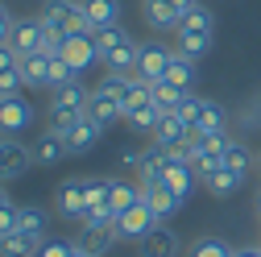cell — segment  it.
<instances>
[{"label": "cell", "instance_id": "6da1fadb", "mask_svg": "<svg viewBox=\"0 0 261 257\" xmlns=\"http://www.w3.org/2000/svg\"><path fill=\"white\" fill-rule=\"evenodd\" d=\"M87 100H91V91L79 79L67 83L62 91H54V100H50V128L54 133H71V124H79L87 116Z\"/></svg>", "mask_w": 261, "mask_h": 257}, {"label": "cell", "instance_id": "7a4b0ae2", "mask_svg": "<svg viewBox=\"0 0 261 257\" xmlns=\"http://www.w3.org/2000/svg\"><path fill=\"white\" fill-rule=\"evenodd\" d=\"M42 21H46V29H54V34H62V38L91 34V21H87L83 0H46V5H42Z\"/></svg>", "mask_w": 261, "mask_h": 257}, {"label": "cell", "instance_id": "3957f363", "mask_svg": "<svg viewBox=\"0 0 261 257\" xmlns=\"http://www.w3.org/2000/svg\"><path fill=\"white\" fill-rule=\"evenodd\" d=\"M158 224H162V220L153 216V208H149V203H145V195H141L128 212H120V216H116V237H120V241H145V237L158 228Z\"/></svg>", "mask_w": 261, "mask_h": 257}, {"label": "cell", "instance_id": "277c9868", "mask_svg": "<svg viewBox=\"0 0 261 257\" xmlns=\"http://www.w3.org/2000/svg\"><path fill=\"white\" fill-rule=\"evenodd\" d=\"M170 58H174V50L166 46V42H141L137 46V79H145V83H162L166 79V67H170Z\"/></svg>", "mask_w": 261, "mask_h": 257}, {"label": "cell", "instance_id": "5b68a950", "mask_svg": "<svg viewBox=\"0 0 261 257\" xmlns=\"http://www.w3.org/2000/svg\"><path fill=\"white\" fill-rule=\"evenodd\" d=\"M38 158L29 145H21L17 137H0V183H17L29 174V166H34Z\"/></svg>", "mask_w": 261, "mask_h": 257}, {"label": "cell", "instance_id": "8992f818", "mask_svg": "<svg viewBox=\"0 0 261 257\" xmlns=\"http://www.w3.org/2000/svg\"><path fill=\"white\" fill-rule=\"evenodd\" d=\"M42 42H46V21H42V17H21V21H13L9 46H13L21 58H25V54H38Z\"/></svg>", "mask_w": 261, "mask_h": 257}, {"label": "cell", "instance_id": "52a82bcc", "mask_svg": "<svg viewBox=\"0 0 261 257\" xmlns=\"http://www.w3.org/2000/svg\"><path fill=\"white\" fill-rule=\"evenodd\" d=\"M34 124V104L21 100V95H9L0 100V137H17Z\"/></svg>", "mask_w": 261, "mask_h": 257}, {"label": "cell", "instance_id": "ba28073f", "mask_svg": "<svg viewBox=\"0 0 261 257\" xmlns=\"http://www.w3.org/2000/svg\"><path fill=\"white\" fill-rule=\"evenodd\" d=\"M54 203H58V212L67 216V220H83V212H87V178H67V183H58Z\"/></svg>", "mask_w": 261, "mask_h": 257}, {"label": "cell", "instance_id": "9c48e42d", "mask_svg": "<svg viewBox=\"0 0 261 257\" xmlns=\"http://www.w3.org/2000/svg\"><path fill=\"white\" fill-rule=\"evenodd\" d=\"M162 183H166L178 199H191V191L199 187V170H195V162H187V158H174L166 162V174H162Z\"/></svg>", "mask_w": 261, "mask_h": 257}, {"label": "cell", "instance_id": "30bf717a", "mask_svg": "<svg viewBox=\"0 0 261 257\" xmlns=\"http://www.w3.org/2000/svg\"><path fill=\"white\" fill-rule=\"evenodd\" d=\"M62 58L71 62V71H75V75H83L87 67H95V62H100V46H95L91 34H71L67 46H62Z\"/></svg>", "mask_w": 261, "mask_h": 257}, {"label": "cell", "instance_id": "8fae6325", "mask_svg": "<svg viewBox=\"0 0 261 257\" xmlns=\"http://www.w3.org/2000/svg\"><path fill=\"white\" fill-rule=\"evenodd\" d=\"M191 133H195V128H191V124H187V120H182L178 112H166V116L158 120V128H153V141H158L162 149L170 153V149L187 145V141H191Z\"/></svg>", "mask_w": 261, "mask_h": 257}, {"label": "cell", "instance_id": "7c38bea8", "mask_svg": "<svg viewBox=\"0 0 261 257\" xmlns=\"http://www.w3.org/2000/svg\"><path fill=\"white\" fill-rule=\"evenodd\" d=\"M178 249H182V241H178L174 228H166V224H158L145 241H137V253L141 257H178Z\"/></svg>", "mask_w": 261, "mask_h": 257}, {"label": "cell", "instance_id": "4fadbf2b", "mask_svg": "<svg viewBox=\"0 0 261 257\" xmlns=\"http://www.w3.org/2000/svg\"><path fill=\"white\" fill-rule=\"evenodd\" d=\"M141 13L153 29H162V34H170V29L182 25V9L174 5V0H141Z\"/></svg>", "mask_w": 261, "mask_h": 257}, {"label": "cell", "instance_id": "5bb4252c", "mask_svg": "<svg viewBox=\"0 0 261 257\" xmlns=\"http://www.w3.org/2000/svg\"><path fill=\"white\" fill-rule=\"evenodd\" d=\"M116 241H120V237H116V224H112V228H87V224H79V237H75L71 245L83 249V253H91V257H104Z\"/></svg>", "mask_w": 261, "mask_h": 257}, {"label": "cell", "instance_id": "9a60e30c", "mask_svg": "<svg viewBox=\"0 0 261 257\" xmlns=\"http://www.w3.org/2000/svg\"><path fill=\"white\" fill-rule=\"evenodd\" d=\"M100 133H104V124H95L91 116H83L79 124H71V133H62V137H67L71 153H91L95 145H100Z\"/></svg>", "mask_w": 261, "mask_h": 257}, {"label": "cell", "instance_id": "2e32d148", "mask_svg": "<svg viewBox=\"0 0 261 257\" xmlns=\"http://www.w3.org/2000/svg\"><path fill=\"white\" fill-rule=\"evenodd\" d=\"M141 195H145V203L153 208V216H158L162 224H166L174 212H182V203H187V199H178V195H174V191H170L166 183H158V187H145Z\"/></svg>", "mask_w": 261, "mask_h": 257}, {"label": "cell", "instance_id": "e0dca14e", "mask_svg": "<svg viewBox=\"0 0 261 257\" xmlns=\"http://www.w3.org/2000/svg\"><path fill=\"white\" fill-rule=\"evenodd\" d=\"M34 158H38V166H58L62 158H71V149H67V137L62 133H42L38 141H34Z\"/></svg>", "mask_w": 261, "mask_h": 257}, {"label": "cell", "instance_id": "ac0fdd59", "mask_svg": "<svg viewBox=\"0 0 261 257\" xmlns=\"http://www.w3.org/2000/svg\"><path fill=\"white\" fill-rule=\"evenodd\" d=\"M199 183H203V187L212 191V195H220V199H224V195H232V191H237V187H241L245 178H241L237 170H228V166L220 162V166H207V170L199 174Z\"/></svg>", "mask_w": 261, "mask_h": 257}, {"label": "cell", "instance_id": "d6986e66", "mask_svg": "<svg viewBox=\"0 0 261 257\" xmlns=\"http://www.w3.org/2000/svg\"><path fill=\"white\" fill-rule=\"evenodd\" d=\"M137 199H141V187H133L128 178H108V212H112V216L128 212Z\"/></svg>", "mask_w": 261, "mask_h": 257}, {"label": "cell", "instance_id": "ffe728a7", "mask_svg": "<svg viewBox=\"0 0 261 257\" xmlns=\"http://www.w3.org/2000/svg\"><path fill=\"white\" fill-rule=\"evenodd\" d=\"M83 9H87V21H91V34L108 29V25H120V0H83Z\"/></svg>", "mask_w": 261, "mask_h": 257}, {"label": "cell", "instance_id": "44dd1931", "mask_svg": "<svg viewBox=\"0 0 261 257\" xmlns=\"http://www.w3.org/2000/svg\"><path fill=\"white\" fill-rule=\"evenodd\" d=\"M87 116H91L95 124H104V128H108L112 120H124V108H120L116 100H108L104 91H95V87H91V100H87Z\"/></svg>", "mask_w": 261, "mask_h": 257}, {"label": "cell", "instance_id": "7402d4cb", "mask_svg": "<svg viewBox=\"0 0 261 257\" xmlns=\"http://www.w3.org/2000/svg\"><path fill=\"white\" fill-rule=\"evenodd\" d=\"M104 67L116 71V75H133V71H137V42L124 38L116 50H108V54H104Z\"/></svg>", "mask_w": 261, "mask_h": 257}, {"label": "cell", "instance_id": "603a6c76", "mask_svg": "<svg viewBox=\"0 0 261 257\" xmlns=\"http://www.w3.org/2000/svg\"><path fill=\"white\" fill-rule=\"evenodd\" d=\"M21 79H25V87H46V79H50V54H25L21 58Z\"/></svg>", "mask_w": 261, "mask_h": 257}, {"label": "cell", "instance_id": "cb8c5ba5", "mask_svg": "<svg viewBox=\"0 0 261 257\" xmlns=\"http://www.w3.org/2000/svg\"><path fill=\"white\" fill-rule=\"evenodd\" d=\"M42 245H46V241L29 237V233H13V237L0 241V257H38V253H42Z\"/></svg>", "mask_w": 261, "mask_h": 257}, {"label": "cell", "instance_id": "d4e9b609", "mask_svg": "<svg viewBox=\"0 0 261 257\" xmlns=\"http://www.w3.org/2000/svg\"><path fill=\"white\" fill-rule=\"evenodd\" d=\"M166 83H174V87L191 91V83H195V58H187V54H178V50H174L170 67H166Z\"/></svg>", "mask_w": 261, "mask_h": 257}, {"label": "cell", "instance_id": "484cf974", "mask_svg": "<svg viewBox=\"0 0 261 257\" xmlns=\"http://www.w3.org/2000/svg\"><path fill=\"white\" fill-rule=\"evenodd\" d=\"M212 25H216L212 9L195 5V9H187V13H182V25L174 29V34H212Z\"/></svg>", "mask_w": 261, "mask_h": 257}, {"label": "cell", "instance_id": "4316f807", "mask_svg": "<svg viewBox=\"0 0 261 257\" xmlns=\"http://www.w3.org/2000/svg\"><path fill=\"white\" fill-rule=\"evenodd\" d=\"M199 133H228V112L216 104V100H203V112H199Z\"/></svg>", "mask_w": 261, "mask_h": 257}, {"label": "cell", "instance_id": "83f0119b", "mask_svg": "<svg viewBox=\"0 0 261 257\" xmlns=\"http://www.w3.org/2000/svg\"><path fill=\"white\" fill-rule=\"evenodd\" d=\"M187 257H237V249L228 245L224 237H199L187 249Z\"/></svg>", "mask_w": 261, "mask_h": 257}, {"label": "cell", "instance_id": "f1b7e54d", "mask_svg": "<svg viewBox=\"0 0 261 257\" xmlns=\"http://www.w3.org/2000/svg\"><path fill=\"white\" fill-rule=\"evenodd\" d=\"M174 50L187 58H203L212 50V34H174Z\"/></svg>", "mask_w": 261, "mask_h": 257}, {"label": "cell", "instance_id": "f546056e", "mask_svg": "<svg viewBox=\"0 0 261 257\" xmlns=\"http://www.w3.org/2000/svg\"><path fill=\"white\" fill-rule=\"evenodd\" d=\"M224 166H228V170H237V174L245 178V174H249V166H253L249 145H245V141H228V149H224Z\"/></svg>", "mask_w": 261, "mask_h": 257}, {"label": "cell", "instance_id": "4dcf8cb0", "mask_svg": "<svg viewBox=\"0 0 261 257\" xmlns=\"http://www.w3.org/2000/svg\"><path fill=\"white\" fill-rule=\"evenodd\" d=\"M162 116H166V112H162V108H158V104L149 100V104H141V108H133V112L124 116V120L133 124V128H145V133H153V128H158V120H162Z\"/></svg>", "mask_w": 261, "mask_h": 257}, {"label": "cell", "instance_id": "1f68e13d", "mask_svg": "<svg viewBox=\"0 0 261 257\" xmlns=\"http://www.w3.org/2000/svg\"><path fill=\"white\" fill-rule=\"evenodd\" d=\"M178 100H182V87H174V83H153V104L162 108V112H174L178 108Z\"/></svg>", "mask_w": 261, "mask_h": 257}, {"label": "cell", "instance_id": "d6a6232c", "mask_svg": "<svg viewBox=\"0 0 261 257\" xmlns=\"http://www.w3.org/2000/svg\"><path fill=\"white\" fill-rule=\"evenodd\" d=\"M21 233L46 241V212L42 208H21Z\"/></svg>", "mask_w": 261, "mask_h": 257}, {"label": "cell", "instance_id": "836d02e7", "mask_svg": "<svg viewBox=\"0 0 261 257\" xmlns=\"http://www.w3.org/2000/svg\"><path fill=\"white\" fill-rule=\"evenodd\" d=\"M79 75L71 71V62L67 58H50V79H46V87H54V91H62L67 83H75Z\"/></svg>", "mask_w": 261, "mask_h": 257}, {"label": "cell", "instance_id": "e575fe53", "mask_svg": "<svg viewBox=\"0 0 261 257\" xmlns=\"http://www.w3.org/2000/svg\"><path fill=\"white\" fill-rule=\"evenodd\" d=\"M91 38H95V46H100V62H104V54H108V50H116L128 34H124V25H108V29H95Z\"/></svg>", "mask_w": 261, "mask_h": 257}, {"label": "cell", "instance_id": "d590c367", "mask_svg": "<svg viewBox=\"0 0 261 257\" xmlns=\"http://www.w3.org/2000/svg\"><path fill=\"white\" fill-rule=\"evenodd\" d=\"M191 128L199 124V112H203V95H195V91H182V100H178V108H174Z\"/></svg>", "mask_w": 261, "mask_h": 257}, {"label": "cell", "instance_id": "8d00e7d4", "mask_svg": "<svg viewBox=\"0 0 261 257\" xmlns=\"http://www.w3.org/2000/svg\"><path fill=\"white\" fill-rule=\"evenodd\" d=\"M21 87H25V79H21V62H17V67H9V71H0V100L21 95Z\"/></svg>", "mask_w": 261, "mask_h": 257}, {"label": "cell", "instance_id": "74e56055", "mask_svg": "<svg viewBox=\"0 0 261 257\" xmlns=\"http://www.w3.org/2000/svg\"><path fill=\"white\" fill-rule=\"evenodd\" d=\"M13 233H21V208H17V203L0 208V241L13 237Z\"/></svg>", "mask_w": 261, "mask_h": 257}, {"label": "cell", "instance_id": "f35d334b", "mask_svg": "<svg viewBox=\"0 0 261 257\" xmlns=\"http://www.w3.org/2000/svg\"><path fill=\"white\" fill-rule=\"evenodd\" d=\"M116 162H120L124 170H141V162H145V149H133V145H128V149H120V158H116Z\"/></svg>", "mask_w": 261, "mask_h": 257}, {"label": "cell", "instance_id": "ab89813d", "mask_svg": "<svg viewBox=\"0 0 261 257\" xmlns=\"http://www.w3.org/2000/svg\"><path fill=\"white\" fill-rule=\"evenodd\" d=\"M17 62H21V54L9 46V42H0V71H9V67H17Z\"/></svg>", "mask_w": 261, "mask_h": 257}, {"label": "cell", "instance_id": "60d3db41", "mask_svg": "<svg viewBox=\"0 0 261 257\" xmlns=\"http://www.w3.org/2000/svg\"><path fill=\"white\" fill-rule=\"evenodd\" d=\"M38 257H71V245H62V241H46Z\"/></svg>", "mask_w": 261, "mask_h": 257}, {"label": "cell", "instance_id": "b9f144b4", "mask_svg": "<svg viewBox=\"0 0 261 257\" xmlns=\"http://www.w3.org/2000/svg\"><path fill=\"white\" fill-rule=\"evenodd\" d=\"M9 29H13V13L0 5V42H9Z\"/></svg>", "mask_w": 261, "mask_h": 257}, {"label": "cell", "instance_id": "7bdbcfd3", "mask_svg": "<svg viewBox=\"0 0 261 257\" xmlns=\"http://www.w3.org/2000/svg\"><path fill=\"white\" fill-rule=\"evenodd\" d=\"M237 257H261V245H245V249H237Z\"/></svg>", "mask_w": 261, "mask_h": 257}, {"label": "cell", "instance_id": "ee69618b", "mask_svg": "<svg viewBox=\"0 0 261 257\" xmlns=\"http://www.w3.org/2000/svg\"><path fill=\"white\" fill-rule=\"evenodd\" d=\"M9 203H13V195L5 191V183H0V208H9Z\"/></svg>", "mask_w": 261, "mask_h": 257}, {"label": "cell", "instance_id": "f6af8a7d", "mask_svg": "<svg viewBox=\"0 0 261 257\" xmlns=\"http://www.w3.org/2000/svg\"><path fill=\"white\" fill-rule=\"evenodd\" d=\"M174 5H178V9L187 13V9H195V5H199V0H174Z\"/></svg>", "mask_w": 261, "mask_h": 257}, {"label": "cell", "instance_id": "bcb514c9", "mask_svg": "<svg viewBox=\"0 0 261 257\" xmlns=\"http://www.w3.org/2000/svg\"><path fill=\"white\" fill-rule=\"evenodd\" d=\"M71 257H91V253H83V249H75V245H71Z\"/></svg>", "mask_w": 261, "mask_h": 257}, {"label": "cell", "instance_id": "7dc6e473", "mask_svg": "<svg viewBox=\"0 0 261 257\" xmlns=\"http://www.w3.org/2000/svg\"><path fill=\"white\" fill-rule=\"evenodd\" d=\"M257 212H261V195H257Z\"/></svg>", "mask_w": 261, "mask_h": 257}, {"label": "cell", "instance_id": "c3c4849f", "mask_svg": "<svg viewBox=\"0 0 261 257\" xmlns=\"http://www.w3.org/2000/svg\"><path fill=\"white\" fill-rule=\"evenodd\" d=\"M257 170H261V158H257Z\"/></svg>", "mask_w": 261, "mask_h": 257}]
</instances>
